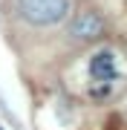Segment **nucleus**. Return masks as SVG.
Returning a JSON list of instances; mask_svg holds the SVG:
<instances>
[{
    "label": "nucleus",
    "mask_w": 127,
    "mask_h": 130,
    "mask_svg": "<svg viewBox=\"0 0 127 130\" xmlns=\"http://www.w3.org/2000/svg\"><path fill=\"white\" fill-rule=\"evenodd\" d=\"M20 14L35 26H52L66 18L69 0H17Z\"/></svg>",
    "instance_id": "1"
},
{
    "label": "nucleus",
    "mask_w": 127,
    "mask_h": 130,
    "mask_svg": "<svg viewBox=\"0 0 127 130\" xmlns=\"http://www.w3.org/2000/svg\"><path fill=\"white\" fill-rule=\"evenodd\" d=\"M69 32H72V38H78V41H95V38L104 35V18L98 12H93V9H84V12L75 14Z\"/></svg>",
    "instance_id": "3"
},
{
    "label": "nucleus",
    "mask_w": 127,
    "mask_h": 130,
    "mask_svg": "<svg viewBox=\"0 0 127 130\" xmlns=\"http://www.w3.org/2000/svg\"><path fill=\"white\" fill-rule=\"evenodd\" d=\"M89 78H93L95 95H104L107 93V87L118 78V58L113 49H98L93 52V58H89Z\"/></svg>",
    "instance_id": "2"
}]
</instances>
